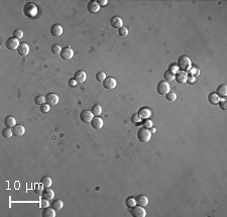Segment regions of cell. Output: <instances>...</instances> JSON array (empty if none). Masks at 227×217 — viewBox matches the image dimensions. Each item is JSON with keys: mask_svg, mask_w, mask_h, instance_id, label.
<instances>
[{"mask_svg": "<svg viewBox=\"0 0 227 217\" xmlns=\"http://www.w3.org/2000/svg\"><path fill=\"white\" fill-rule=\"evenodd\" d=\"M23 13L28 18H35L38 15V7L33 2H27L23 7Z\"/></svg>", "mask_w": 227, "mask_h": 217, "instance_id": "6da1fadb", "label": "cell"}, {"mask_svg": "<svg viewBox=\"0 0 227 217\" xmlns=\"http://www.w3.org/2000/svg\"><path fill=\"white\" fill-rule=\"evenodd\" d=\"M178 68L181 71L189 72L191 69V60L187 56H181L178 59Z\"/></svg>", "mask_w": 227, "mask_h": 217, "instance_id": "7a4b0ae2", "label": "cell"}, {"mask_svg": "<svg viewBox=\"0 0 227 217\" xmlns=\"http://www.w3.org/2000/svg\"><path fill=\"white\" fill-rule=\"evenodd\" d=\"M137 138H138V140L142 143H148V141L150 140V138H151V132L148 130L147 128L142 127L140 129H138Z\"/></svg>", "mask_w": 227, "mask_h": 217, "instance_id": "3957f363", "label": "cell"}, {"mask_svg": "<svg viewBox=\"0 0 227 217\" xmlns=\"http://www.w3.org/2000/svg\"><path fill=\"white\" fill-rule=\"evenodd\" d=\"M130 209V214L133 217H145L146 216V211H145L144 207L142 206H133L132 208H129Z\"/></svg>", "mask_w": 227, "mask_h": 217, "instance_id": "277c9868", "label": "cell"}, {"mask_svg": "<svg viewBox=\"0 0 227 217\" xmlns=\"http://www.w3.org/2000/svg\"><path fill=\"white\" fill-rule=\"evenodd\" d=\"M156 91L160 95H166V93H169V91H171L169 83L166 82V81H160V82L157 84Z\"/></svg>", "mask_w": 227, "mask_h": 217, "instance_id": "5b68a950", "label": "cell"}, {"mask_svg": "<svg viewBox=\"0 0 227 217\" xmlns=\"http://www.w3.org/2000/svg\"><path fill=\"white\" fill-rule=\"evenodd\" d=\"M60 56H61V58L63 60H65V61H70V60H72L73 57H74V52H73V50L70 47H65L64 49H62V52H61Z\"/></svg>", "mask_w": 227, "mask_h": 217, "instance_id": "8992f818", "label": "cell"}, {"mask_svg": "<svg viewBox=\"0 0 227 217\" xmlns=\"http://www.w3.org/2000/svg\"><path fill=\"white\" fill-rule=\"evenodd\" d=\"M19 41L17 40V38H9L7 41H6V44H5V46H6V48H7L8 50H10V51H15V50H17L18 49V47H19Z\"/></svg>", "mask_w": 227, "mask_h": 217, "instance_id": "52a82bcc", "label": "cell"}, {"mask_svg": "<svg viewBox=\"0 0 227 217\" xmlns=\"http://www.w3.org/2000/svg\"><path fill=\"white\" fill-rule=\"evenodd\" d=\"M45 103H48L50 106H54L59 103V96L56 93H48L45 96Z\"/></svg>", "mask_w": 227, "mask_h": 217, "instance_id": "ba28073f", "label": "cell"}, {"mask_svg": "<svg viewBox=\"0 0 227 217\" xmlns=\"http://www.w3.org/2000/svg\"><path fill=\"white\" fill-rule=\"evenodd\" d=\"M93 118H94V115L90 110H83L80 114V119L82 120V122H84V123H90L92 121Z\"/></svg>", "mask_w": 227, "mask_h": 217, "instance_id": "9c48e42d", "label": "cell"}, {"mask_svg": "<svg viewBox=\"0 0 227 217\" xmlns=\"http://www.w3.org/2000/svg\"><path fill=\"white\" fill-rule=\"evenodd\" d=\"M87 10L89 11L90 13L95 14L100 10V5L98 4V2L95 1V0H91V1L88 2V4H87Z\"/></svg>", "mask_w": 227, "mask_h": 217, "instance_id": "30bf717a", "label": "cell"}, {"mask_svg": "<svg viewBox=\"0 0 227 217\" xmlns=\"http://www.w3.org/2000/svg\"><path fill=\"white\" fill-rule=\"evenodd\" d=\"M175 80L177 81L179 84H185L187 83L188 81V74L187 72H184V71H180V72H177V73L175 74Z\"/></svg>", "mask_w": 227, "mask_h": 217, "instance_id": "8fae6325", "label": "cell"}, {"mask_svg": "<svg viewBox=\"0 0 227 217\" xmlns=\"http://www.w3.org/2000/svg\"><path fill=\"white\" fill-rule=\"evenodd\" d=\"M103 87L108 90L114 89L116 87V80L113 77H106V79L103 81Z\"/></svg>", "mask_w": 227, "mask_h": 217, "instance_id": "7c38bea8", "label": "cell"}, {"mask_svg": "<svg viewBox=\"0 0 227 217\" xmlns=\"http://www.w3.org/2000/svg\"><path fill=\"white\" fill-rule=\"evenodd\" d=\"M51 34L54 38H60L61 35H63V28H62V25H58V23H56V25H51Z\"/></svg>", "mask_w": 227, "mask_h": 217, "instance_id": "4fadbf2b", "label": "cell"}, {"mask_svg": "<svg viewBox=\"0 0 227 217\" xmlns=\"http://www.w3.org/2000/svg\"><path fill=\"white\" fill-rule=\"evenodd\" d=\"M110 25L114 28H121L123 26V20L119 16H113L110 20Z\"/></svg>", "mask_w": 227, "mask_h": 217, "instance_id": "5bb4252c", "label": "cell"}, {"mask_svg": "<svg viewBox=\"0 0 227 217\" xmlns=\"http://www.w3.org/2000/svg\"><path fill=\"white\" fill-rule=\"evenodd\" d=\"M12 132L15 136H22L25 133V127L21 124H16L14 127H12Z\"/></svg>", "mask_w": 227, "mask_h": 217, "instance_id": "9a60e30c", "label": "cell"}, {"mask_svg": "<svg viewBox=\"0 0 227 217\" xmlns=\"http://www.w3.org/2000/svg\"><path fill=\"white\" fill-rule=\"evenodd\" d=\"M137 114L141 119H148L151 116V111L147 107H142L138 110Z\"/></svg>", "mask_w": 227, "mask_h": 217, "instance_id": "2e32d148", "label": "cell"}, {"mask_svg": "<svg viewBox=\"0 0 227 217\" xmlns=\"http://www.w3.org/2000/svg\"><path fill=\"white\" fill-rule=\"evenodd\" d=\"M90 123H91V126H92L94 129H97V130L103 127V120L100 118L99 116H94V118L92 119V121Z\"/></svg>", "mask_w": 227, "mask_h": 217, "instance_id": "e0dca14e", "label": "cell"}, {"mask_svg": "<svg viewBox=\"0 0 227 217\" xmlns=\"http://www.w3.org/2000/svg\"><path fill=\"white\" fill-rule=\"evenodd\" d=\"M74 78H75V80L78 82V84H82V83H84L85 81H86L87 75L84 71H78V72H76V73H75Z\"/></svg>", "mask_w": 227, "mask_h": 217, "instance_id": "ac0fdd59", "label": "cell"}, {"mask_svg": "<svg viewBox=\"0 0 227 217\" xmlns=\"http://www.w3.org/2000/svg\"><path fill=\"white\" fill-rule=\"evenodd\" d=\"M17 53L19 54L20 56H23V57L27 56V55H28V53H29V47H28V44H25V43L20 44L19 47H18V49H17Z\"/></svg>", "mask_w": 227, "mask_h": 217, "instance_id": "d6986e66", "label": "cell"}, {"mask_svg": "<svg viewBox=\"0 0 227 217\" xmlns=\"http://www.w3.org/2000/svg\"><path fill=\"white\" fill-rule=\"evenodd\" d=\"M41 197L47 199L48 201H51V200H53L54 197V192L51 188H45L44 189V191L41 193Z\"/></svg>", "mask_w": 227, "mask_h": 217, "instance_id": "ffe728a7", "label": "cell"}, {"mask_svg": "<svg viewBox=\"0 0 227 217\" xmlns=\"http://www.w3.org/2000/svg\"><path fill=\"white\" fill-rule=\"evenodd\" d=\"M136 200V204L139 205V206L142 207H146L148 204V198L145 195H139L135 198Z\"/></svg>", "mask_w": 227, "mask_h": 217, "instance_id": "44dd1931", "label": "cell"}, {"mask_svg": "<svg viewBox=\"0 0 227 217\" xmlns=\"http://www.w3.org/2000/svg\"><path fill=\"white\" fill-rule=\"evenodd\" d=\"M4 124H5L6 127L12 128V127H14V126L16 125V120H15V118L13 116L8 115L4 118Z\"/></svg>", "mask_w": 227, "mask_h": 217, "instance_id": "7402d4cb", "label": "cell"}, {"mask_svg": "<svg viewBox=\"0 0 227 217\" xmlns=\"http://www.w3.org/2000/svg\"><path fill=\"white\" fill-rule=\"evenodd\" d=\"M41 215L42 217H54L56 216V210L51 207L44 208V210H42V212H41Z\"/></svg>", "mask_w": 227, "mask_h": 217, "instance_id": "603a6c76", "label": "cell"}, {"mask_svg": "<svg viewBox=\"0 0 227 217\" xmlns=\"http://www.w3.org/2000/svg\"><path fill=\"white\" fill-rule=\"evenodd\" d=\"M51 207L54 208L56 211H60L64 207V203H63V201L61 200V199H54V200L51 202Z\"/></svg>", "mask_w": 227, "mask_h": 217, "instance_id": "cb8c5ba5", "label": "cell"}, {"mask_svg": "<svg viewBox=\"0 0 227 217\" xmlns=\"http://www.w3.org/2000/svg\"><path fill=\"white\" fill-rule=\"evenodd\" d=\"M219 100H220V97L216 93H210V94L208 95V101H209V103H211L212 105L218 104L219 103Z\"/></svg>", "mask_w": 227, "mask_h": 217, "instance_id": "d4e9b609", "label": "cell"}, {"mask_svg": "<svg viewBox=\"0 0 227 217\" xmlns=\"http://www.w3.org/2000/svg\"><path fill=\"white\" fill-rule=\"evenodd\" d=\"M216 94L219 96V97L225 98L226 95H227V87H226V85H220L219 87H218L217 91H216Z\"/></svg>", "mask_w": 227, "mask_h": 217, "instance_id": "484cf974", "label": "cell"}, {"mask_svg": "<svg viewBox=\"0 0 227 217\" xmlns=\"http://www.w3.org/2000/svg\"><path fill=\"white\" fill-rule=\"evenodd\" d=\"M41 183L44 185V188H50V187L51 186V184H53V181H51V179L48 176H44V177L41 178Z\"/></svg>", "mask_w": 227, "mask_h": 217, "instance_id": "4316f807", "label": "cell"}, {"mask_svg": "<svg viewBox=\"0 0 227 217\" xmlns=\"http://www.w3.org/2000/svg\"><path fill=\"white\" fill-rule=\"evenodd\" d=\"M91 112L93 113L94 116H99L100 114L102 113V107L100 106L99 104H95L93 105L92 108H91Z\"/></svg>", "mask_w": 227, "mask_h": 217, "instance_id": "83f0119b", "label": "cell"}, {"mask_svg": "<svg viewBox=\"0 0 227 217\" xmlns=\"http://www.w3.org/2000/svg\"><path fill=\"white\" fill-rule=\"evenodd\" d=\"M163 78H165V81H166V82H172V81L175 80V74L172 73L171 71L168 70L165 72V74H163Z\"/></svg>", "mask_w": 227, "mask_h": 217, "instance_id": "f1b7e54d", "label": "cell"}, {"mask_svg": "<svg viewBox=\"0 0 227 217\" xmlns=\"http://www.w3.org/2000/svg\"><path fill=\"white\" fill-rule=\"evenodd\" d=\"M35 103L36 104V105H42V104H44L45 103V97L44 96H42V95H38V96H35Z\"/></svg>", "mask_w": 227, "mask_h": 217, "instance_id": "f546056e", "label": "cell"}, {"mask_svg": "<svg viewBox=\"0 0 227 217\" xmlns=\"http://www.w3.org/2000/svg\"><path fill=\"white\" fill-rule=\"evenodd\" d=\"M166 99L169 102H174V101H176V99H177V94L173 91H169V93H166Z\"/></svg>", "mask_w": 227, "mask_h": 217, "instance_id": "4dcf8cb0", "label": "cell"}, {"mask_svg": "<svg viewBox=\"0 0 227 217\" xmlns=\"http://www.w3.org/2000/svg\"><path fill=\"white\" fill-rule=\"evenodd\" d=\"M12 135H13V132H12V129L11 128H8L6 127L2 130V136L5 137V138H10Z\"/></svg>", "mask_w": 227, "mask_h": 217, "instance_id": "1f68e13d", "label": "cell"}, {"mask_svg": "<svg viewBox=\"0 0 227 217\" xmlns=\"http://www.w3.org/2000/svg\"><path fill=\"white\" fill-rule=\"evenodd\" d=\"M125 203H126V206L128 208H132L133 206L136 205V200H135V198H133V197H128L126 199Z\"/></svg>", "mask_w": 227, "mask_h": 217, "instance_id": "d6a6232c", "label": "cell"}, {"mask_svg": "<svg viewBox=\"0 0 227 217\" xmlns=\"http://www.w3.org/2000/svg\"><path fill=\"white\" fill-rule=\"evenodd\" d=\"M61 52H62V48H61L60 44H54V46L51 47V53H53L54 55H60Z\"/></svg>", "mask_w": 227, "mask_h": 217, "instance_id": "836d02e7", "label": "cell"}, {"mask_svg": "<svg viewBox=\"0 0 227 217\" xmlns=\"http://www.w3.org/2000/svg\"><path fill=\"white\" fill-rule=\"evenodd\" d=\"M199 74H200V71H199L198 68H195V67H194V68H191L190 70H189V75H190V76L194 77V78L198 77Z\"/></svg>", "mask_w": 227, "mask_h": 217, "instance_id": "e575fe53", "label": "cell"}, {"mask_svg": "<svg viewBox=\"0 0 227 217\" xmlns=\"http://www.w3.org/2000/svg\"><path fill=\"white\" fill-rule=\"evenodd\" d=\"M13 38H17L18 41L21 40V38H23V31H21V29H15L13 31Z\"/></svg>", "mask_w": 227, "mask_h": 217, "instance_id": "d590c367", "label": "cell"}, {"mask_svg": "<svg viewBox=\"0 0 227 217\" xmlns=\"http://www.w3.org/2000/svg\"><path fill=\"white\" fill-rule=\"evenodd\" d=\"M44 185H42L41 183H39V184H35V192L36 193V194H38V195H41V193H42V191H44Z\"/></svg>", "mask_w": 227, "mask_h": 217, "instance_id": "8d00e7d4", "label": "cell"}, {"mask_svg": "<svg viewBox=\"0 0 227 217\" xmlns=\"http://www.w3.org/2000/svg\"><path fill=\"white\" fill-rule=\"evenodd\" d=\"M118 34H119L120 37L125 38V37H127V35H128V28H124V26H122V28H121L118 29Z\"/></svg>", "mask_w": 227, "mask_h": 217, "instance_id": "74e56055", "label": "cell"}, {"mask_svg": "<svg viewBox=\"0 0 227 217\" xmlns=\"http://www.w3.org/2000/svg\"><path fill=\"white\" fill-rule=\"evenodd\" d=\"M106 79V74L104 72H98L96 75V80L98 81V82H103Z\"/></svg>", "mask_w": 227, "mask_h": 217, "instance_id": "f35d334b", "label": "cell"}, {"mask_svg": "<svg viewBox=\"0 0 227 217\" xmlns=\"http://www.w3.org/2000/svg\"><path fill=\"white\" fill-rule=\"evenodd\" d=\"M142 125H143L144 128H153V121L148 118V119H143V121H142Z\"/></svg>", "mask_w": 227, "mask_h": 217, "instance_id": "ab89813d", "label": "cell"}, {"mask_svg": "<svg viewBox=\"0 0 227 217\" xmlns=\"http://www.w3.org/2000/svg\"><path fill=\"white\" fill-rule=\"evenodd\" d=\"M50 109H51V106H50V105H48V103L42 104V105H41V107H39V110H41L42 113H48V112H50Z\"/></svg>", "mask_w": 227, "mask_h": 217, "instance_id": "60d3db41", "label": "cell"}, {"mask_svg": "<svg viewBox=\"0 0 227 217\" xmlns=\"http://www.w3.org/2000/svg\"><path fill=\"white\" fill-rule=\"evenodd\" d=\"M141 118L139 117V115L137 113L136 114H133L132 115V117H131V122L132 123H134V124H138V123H140L141 122Z\"/></svg>", "mask_w": 227, "mask_h": 217, "instance_id": "b9f144b4", "label": "cell"}, {"mask_svg": "<svg viewBox=\"0 0 227 217\" xmlns=\"http://www.w3.org/2000/svg\"><path fill=\"white\" fill-rule=\"evenodd\" d=\"M219 106H220V108L222 110H226L227 109V101H226V99L225 98H222V99H220L219 100Z\"/></svg>", "mask_w": 227, "mask_h": 217, "instance_id": "7bdbcfd3", "label": "cell"}, {"mask_svg": "<svg viewBox=\"0 0 227 217\" xmlns=\"http://www.w3.org/2000/svg\"><path fill=\"white\" fill-rule=\"evenodd\" d=\"M68 84H69V86H70V87H72V88H74V87H76V86H78V85H79L77 81L75 80V78H71V79L69 80Z\"/></svg>", "mask_w": 227, "mask_h": 217, "instance_id": "ee69618b", "label": "cell"}, {"mask_svg": "<svg viewBox=\"0 0 227 217\" xmlns=\"http://www.w3.org/2000/svg\"><path fill=\"white\" fill-rule=\"evenodd\" d=\"M50 206V202H48V200H47V199L42 198L41 201V208H47Z\"/></svg>", "mask_w": 227, "mask_h": 217, "instance_id": "f6af8a7d", "label": "cell"}, {"mask_svg": "<svg viewBox=\"0 0 227 217\" xmlns=\"http://www.w3.org/2000/svg\"><path fill=\"white\" fill-rule=\"evenodd\" d=\"M169 71H171L172 73L176 74V73H177V72L179 71V68H178V66H176V65H172L171 67H169Z\"/></svg>", "mask_w": 227, "mask_h": 217, "instance_id": "bcb514c9", "label": "cell"}, {"mask_svg": "<svg viewBox=\"0 0 227 217\" xmlns=\"http://www.w3.org/2000/svg\"><path fill=\"white\" fill-rule=\"evenodd\" d=\"M98 4L100 5V6H105V5H107V3H108V1L107 0H98Z\"/></svg>", "mask_w": 227, "mask_h": 217, "instance_id": "7dc6e473", "label": "cell"}, {"mask_svg": "<svg viewBox=\"0 0 227 217\" xmlns=\"http://www.w3.org/2000/svg\"><path fill=\"white\" fill-rule=\"evenodd\" d=\"M196 80V78H194V77H192V76H190V75H188V81L187 82H194V81Z\"/></svg>", "mask_w": 227, "mask_h": 217, "instance_id": "c3c4849f", "label": "cell"}, {"mask_svg": "<svg viewBox=\"0 0 227 217\" xmlns=\"http://www.w3.org/2000/svg\"><path fill=\"white\" fill-rule=\"evenodd\" d=\"M151 133H153V132H156V129H154V128H153V129H151Z\"/></svg>", "mask_w": 227, "mask_h": 217, "instance_id": "681fc988", "label": "cell"}]
</instances>
